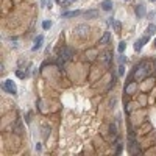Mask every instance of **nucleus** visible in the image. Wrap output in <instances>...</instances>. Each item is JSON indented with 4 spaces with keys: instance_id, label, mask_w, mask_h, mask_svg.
<instances>
[{
    "instance_id": "obj_22",
    "label": "nucleus",
    "mask_w": 156,
    "mask_h": 156,
    "mask_svg": "<svg viewBox=\"0 0 156 156\" xmlns=\"http://www.w3.org/2000/svg\"><path fill=\"white\" fill-rule=\"evenodd\" d=\"M153 64H155V69H156V59H155V61H153Z\"/></svg>"
},
{
    "instance_id": "obj_17",
    "label": "nucleus",
    "mask_w": 156,
    "mask_h": 156,
    "mask_svg": "<svg viewBox=\"0 0 156 156\" xmlns=\"http://www.w3.org/2000/svg\"><path fill=\"white\" fill-rule=\"evenodd\" d=\"M14 130H16V131H14V133H16V134H21V133H22V131H21V125H19V123H16V127H14Z\"/></svg>"
},
{
    "instance_id": "obj_24",
    "label": "nucleus",
    "mask_w": 156,
    "mask_h": 156,
    "mask_svg": "<svg viewBox=\"0 0 156 156\" xmlns=\"http://www.w3.org/2000/svg\"><path fill=\"white\" fill-rule=\"evenodd\" d=\"M150 2H156V0H150Z\"/></svg>"
},
{
    "instance_id": "obj_13",
    "label": "nucleus",
    "mask_w": 156,
    "mask_h": 156,
    "mask_svg": "<svg viewBox=\"0 0 156 156\" xmlns=\"http://www.w3.org/2000/svg\"><path fill=\"white\" fill-rule=\"evenodd\" d=\"M50 27H52V22L50 21H44V22H42V28H44V30H48Z\"/></svg>"
},
{
    "instance_id": "obj_2",
    "label": "nucleus",
    "mask_w": 156,
    "mask_h": 156,
    "mask_svg": "<svg viewBox=\"0 0 156 156\" xmlns=\"http://www.w3.org/2000/svg\"><path fill=\"white\" fill-rule=\"evenodd\" d=\"M3 89L8 91L9 94H13V95L17 94V88H16V84L11 81V80H5V81H3Z\"/></svg>"
},
{
    "instance_id": "obj_18",
    "label": "nucleus",
    "mask_w": 156,
    "mask_h": 156,
    "mask_svg": "<svg viewBox=\"0 0 156 156\" xmlns=\"http://www.w3.org/2000/svg\"><path fill=\"white\" fill-rule=\"evenodd\" d=\"M109 130H111V134H116V133H117V127H116V125H111Z\"/></svg>"
},
{
    "instance_id": "obj_25",
    "label": "nucleus",
    "mask_w": 156,
    "mask_h": 156,
    "mask_svg": "<svg viewBox=\"0 0 156 156\" xmlns=\"http://www.w3.org/2000/svg\"><path fill=\"white\" fill-rule=\"evenodd\" d=\"M72 2H75V0H72Z\"/></svg>"
},
{
    "instance_id": "obj_3",
    "label": "nucleus",
    "mask_w": 156,
    "mask_h": 156,
    "mask_svg": "<svg viewBox=\"0 0 156 156\" xmlns=\"http://www.w3.org/2000/svg\"><path fill=\"white\" fill-rule=\"evenodd\" d=\"M74 55H75L74 48H70V47H62L61 48V58H64L66 61L72 59V58H74Z\"/></svg>"
},
{
    "instance_id": "obj_15",
    "label": "nucleus",
    "mask_w": 156,
    "mask_h": 156,
    "mask_svg": "<svg viewBox=\"0 0 156 156\" xmlns=\"http://www.w3.org/2000/svg\"><path fill=\"white\" fill-rule=\"evenodd\" d=\"M103 61H105V62H109V61H111V53H109V52H106L105 55H103Z\"/></svg>"
},
{
    "instance_id": "obj_14",
    "label": "nucleus",
    "mask_w": 156,
    "mask_h": 156,
    "mask_svg": "<svg viewBox=\"0 0 156 156\" xmlns=\"http://www.w3.org/2000/svg\"><path fill=\"white\" fill-rule=\"evenodd\" d=\"M125 48H127V44H125V42L122 41L120 44H119V52H120V53H123V52H125Z\"/></svg>"
},
{
    "instance_id": "obj_4",
    "label": "nucleus",
    "mask_w": 156,
    "mask_h": 156,
    "mask_svg": "<svg viewBox=\"0 0 156 156\" xmlns=\"http://www.w3.org/2000/svg\"><path fill=\"white\" fill-rule=\"evenodd\" d=\"M42 41H44V36H42V35H39L38 38L35 39V45H33V52H36L38 48H41V47H42Z\"/></svg>"
},
{
    "instance_id": "obj_12",
    "label": "nucleus",
    "mask_w": 156,
    "mask_h": 156,
    "mask_svg": "<svg viewBox=\"0 0 156 156\" xmlns=\"http://www.w3.org/2000/svg\"><path fill=\"white\" fill-rule=\"evenodd\" d=\"M112 27H114V30H116V31H120V28H122V25H120V22H117V21H114V22H112Z\"/></svg>"
},
{
    "instance_id": "obj_1",
    "label": "nucleus",
    "mask_w": 156,
    "mask_h": 156,
    "mask_svg": "<svg viewBox=\"0 0 156 156\" xmlns=\"http://www.w3.org/2000/svg\"><path fill=\"white\" fill-rule=\"evenodd\" d=\"M74 31H75V35H77L78 38H86V36L89 35V27L86 24H80V25L75 27Z\"/></svg>"
},
{
    "instance_id": "obj_11",
    "label": "nucleus",
    "mask_w": 156,
    "mask_h": 156,
    "mask_svg": "<svg viewBox=\"0 0 156 156\" xmlns=\"http://www.w3.org/2000/svg\"><path fill=\"white\" fill-rule=\"evenodd\" d=\"M155 31H156V27H155V24H150V25H148V28H147V33H148V35H153Z\"/></svg>"
},
{
    "instance_id": "obj_7",
    "label": "nucleus",
    "mask_w": 156,
    "mask_h": 156,
    "mask_svg": "<svg viewBox=\"0 0 156 156\" xmlns=\"http://www.w3.org/2000/svg\"><path fill=\"white\" fill-rule=\"evenodd\" d=\"M112 2L111 0H103V2H102V9H103V11H111L112 9Z\"/></svg>"
},
{
    "instance_id": "obj_21",
    "label": "nucleus",
    "mask_w": 156,
    "mask_h": 156,
    "mask_svg": "<svg viewBox=\"0 0 156 156\" xmlns=\"http://www.w3.org/2000/svg\"><path fill=\"white\" fill-rule=\"evenodd\" d=\"M17 77H19V78H24V77H25V75H24V74H22V72H21V70H19V72H17Z\"/></svg>"
},
{
    "instance_id": "obj_16",
    "label": "nucleus",
    "mask_w": 156,
    "mask_h": 156,
    "mask_svg": "<svg viewBox=\"0 0 156 156\" xmlns=\"http://www.w3.org/2000/svg\"><path fill=\"white\" fill-rule=\"evenodd\" d=\"M123 74H125V66L120 64L119 66V75H123Z\"/></svg>"
},
{
    "instance_id": "obj_20",
    "label": "nucleus",
    "mask_w": 156,
    "mask_h": 156,
    "mask_svg": "<svg viewBox=\"0 0 156 156\" xmlns=\"http://www.w3.org/2000/svg\"><path fill=\"white\" fill-rule=\"evenodd\" d=\"M58 3H61V5H67V0H58Z\"/></svg>"
},
{
    "instance_id": "obj_9",
    "label": "nucleus",
    "mask_w": 156,
    "mask_h": 156,
    "mask_svg": "<svg viewBox=\"0 0 156 156\" xmlns=\"http://www.w3.org/2000/svg\"><path fill=\"white\" fill-rule=\"evenodd\" d=\"M81 14V11H69V13H64V14H62V17H77V16H80Z\"/></svg>"
},
{
    "instance_id": "obj_5",
    "label": "nucleus",
    "mask_w": 156,
    "mask_h": 156,
    "mask_svg": "<svg viewBox=\"0 0 156 156\" xmlns=\"http://www.w3.org/2000/svg\"><path fill=\"white\" fill-rule=\"evenodd\" d=\"M147 41H148V36H144V38H141L137 42H136V45H134V50H136V52H139V50L142 48V45H144Z\"/></svg>"
},
{
    "instance_id": "obj_6",
    "label": "nucleus",
    "mask_w": 156,
    "mask_h": 156,
    "mask_svg": "<svg viewBox=\"0 0 156 156\" xmlns=\"http://www.w3.org/2000/svg\"><path fill=\"white\" fill-rule=\"evenodd\" d=\"M84 16H86V19H97L98 17V11L97 9H89V11L84 13Z\"/></svg>"
},
{
    "instance_id": "obj_19",
    "label": "nucleus",
    "mask_w": 156,
    "mask_h": 156,
    "mask_svg": "<svg viewBox=\"0 0 156 156\" xmlns=\"http://www.w3.org/2000/svg\"><path fill=\"white\" fill-rule=\"evenodd\" d=\"M119 62H120V64H123V62H125V56L122 55V53H120V56H119Z\"/></svg>"
},
{
    "instance_id": "obj_8",
    "label": "nucleus",
    "mask_w": 156,
    "mask_h": 156,
    "mask_svg": "<svg viewBox=\"0 0 156 156\" xmlns=\"http://www.w3.org/2000/svg\"><path fill=\"white\" fill-rule=\"evenodd\" d=\"M136 14H137L139 19H142L145 16V6L144 5H139L137 8H136Z\"/></svg>"
},
{
    "instance_id": "obj_10",
    "label": "nucleus",
    "mask_w": 156,
    "mask_h": 156,
    "mask_svg": "<svg viewBox=\"0 0 156 156\" xmlns=\"http://www.w3.org/2000/svg\"><path fill=\"white\" fill-rule=\"evenodd\" d=\"M109 38H111V35H109V31H106L103 36L100 38V44H108V41H109Z\"/></svg>"
},
{
    "instance_id": "obj_23",
    "label": "nucleus",
    "mask_w": 156,
    "mask_h": 156,
    "mask_svg": "<svg viewBox=\"0 0 156 156\" xmlns=\"http://www.w3.org/2000/svg\"><path fill=\"white\" fill-rule=\"evenodd\" d=\"M155 47H156V39H155Z\"/></svg>"
}]
</instances>
